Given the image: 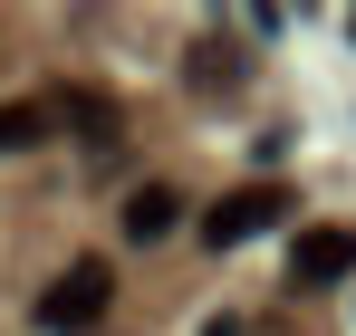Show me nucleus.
<instances>
[{
	"mask_svg": "<svg viewBox=\"0 0 356 336\" xmlns=\"http://www.w3.org/2000/svg\"><path fill=\"white\" fill-rule=\"evenodd\" d=\"M298 202H289V183H241V192H222L212 212H202V240L212 250H241V240H260V230H280Z\"/></svg>",
	"mask_w": 356,
	"mask_h": 336,
	"instance_id": "obj_1",
	"label": "nucleus"
},
{
	"mask_svg": "<svg viewBox=\"0 0 356 336\" xmlns=\"http://www.w3.org/2000/svg\"><path fill=\"white\" fill-rule=\"evenodd\" d=\"M106 298H116V269H106V260H67L58 288L39 298V327L49 336H87L97 317H106Z\"/></svg>",
	"mask_w": 356,
	"mask_h": 336,
	"instance_id": "obj_2",
	"label": "nucleus"
},
{
	"mask_svg": "<svg viewBox=\"0 0 356 336\" xmlns=\"http://www.w3.org/2000/svg\"><path fill=\"white\" fill-rule=\"evenodd\" d=\"M337 279H356V230L337 221V230H298L289 240V288H337Z\"/></svg>",
	"mask_w": 356,
	"mask_h": 336,
	"instance_id": "obj_3",
	"label": "nucleus"
},
{
	"mask_svg": "<svg viewBox=\"0 0 356 336\" xmlns=\"http://www.w3.org/2000/svg\"><path fill=\"white\" fill-rule=\"evenodd\" d=\"M174 221H183L174 183H135L125 192V240H174Z\"/></svg>",
	"mask_w": 356,
	"mask_h": 336,
	"instance_id": "obj_4",
	"label": "nucleus"
},
{
	"mask_svg": "<svg viewBox=\"0 0 356 336\" xmlns=\"http://www.w3.org/2000/svg\"><path fill=\"white\" fill-rule=\"evenodd\" d=\"M49 115H58V125H77L87 144H116V96H97V87H58V96H49Z\"/></svg>",
	"mask_w": 356,
	"mask_h": 336,
	"instance_id": "obj_5",
	"label": "nucleus"
},
{
	"mask_svg": "<svg viewBox=\"0 0 356 336\" xmlns=\"http://www.w3.org/2000/svg\"><path fill=\"white\" fill-rule=\"evenodd\" d=\"M49 125H58V115L39 106V96H10V106H0V154H19V144H49Z\"/></svg>",
	"mask_w": 356,
	"mask_h": 336,
	"instance_id": "obj_6",
	"label": "nucleus"
}]
</instances>
